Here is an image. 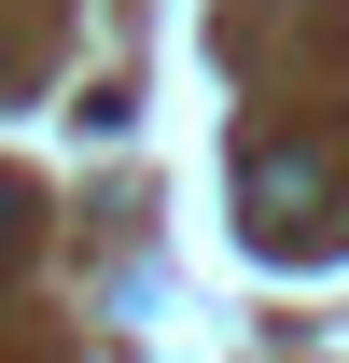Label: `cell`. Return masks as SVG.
Returning <instances> with one entry per match:
<instances>
[{"label": "cell", "instance_id": "obj_1", "mask_svg": "<svg viewBox=\"0 0 349 363\" xmlns=\"http://www.w3.org/2000/svg\"><path fill=\"white\" fill-rule=\"evenodd\" d=\"M238 196H252V238H294L307 210H321V154H252Z\"/></svg>", "mask_w": 349, "mask_h": 363}, {"label": "cell", "instance_id": "obj_2", "mask_svg": "<svg viewBox=\"0 0 349 363\" xmlns=\"http://www.w3.org/2000/svg\"><path fill=\"white\" fill-rule=\"evenodd\" d=\"M14 238H28V196H14V182H0V252H14Z\"/></svg>", "mask_w": 349, "mask_h": 363}]
</instances>
